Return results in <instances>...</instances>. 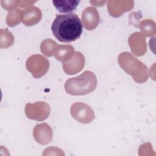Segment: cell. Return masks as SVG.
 Returning a JSON list of instances; mask_svg holds the SVG:
<instances>
[{"label": "cell", "mask_w": 156, "mask_h": 156, "mask_svg": "<svg viewBox=\"0 0 156 156\" xmlns=\"http://www.w3.org/2000/svg\"><path fill=\"white\" fill-rule=\"evenodd\" d=\"M51 30L58 41L69 43L80 38L83 31V24L76 13L57 15L52 23Z\"/></svg>", "instance_id": "cell-1"}, {"label": "cell", "mask_w": 156, "mask_h": 156, "mask_svg": "<svg viewBox=\"0 0 156 156\" xmlns=\"http://www.w3.org/2000/svg\"><path fill=\"white\" fill-rule=\"evenodd\" d=\"M22 21L26 26H32L38 21L41 18V12L37 7L32 6L24 9L22 13Z\"/></svg>", "instance_id": "cell-5"}, {"label": "cell", "mask_w": 156, "mask_h": 156, "mask_svg": "<svg viewBox=\"0 0 156 156\" xmlns=\"http://www.w3.org/2000/svg\"><path fill=\"white\" fill-rule=\"evenodd\" d=\"M82 18L85 27L87 30L94 29L99 22L98 11L93 7H88L86 8L82 12Z\"/></svg>", "instance_id": "cell-4"}, {"label": "cell", "mask_w": 156, "mask_h": 156, "mask_svg": "<svg viewBox=\"0 0 156 156\" xmlns=\"http://www.w3.org/2000/svg\"><path fill=\"white\" fill-rule=\"evenodd\" d=\"M97 85L93 73L85 71L79 76L68 79L65 84L66 91L71 95H84L93 91Z\"/></svg>", "instance_id": "cell-2"}, {"label": "cell", "mask_w": 156, "mask_h": 156, "mask_svg": "<svg viewBox=\"0 0 156 156\" xmlns=\"http://www.w3.org/2000/svg\"><path fill=\"white\" fill-rule=\"evenodd\" d=\"M72 116L82 123H89L94 118V113L91 107L82 102H76L71 105Z\"/></svg>", "instance_id": "cell-3"}, {"label": "cell", "mask_w": 156, "mask_h": 156, "mask_svg": "<svg viewBox=\"0 0 156 156\" xmlns=\"http://www.w3.org/2000/svg\"><path fill=\"white\" fill-rule=\"evenodd\" d=\"M80 1L78 0H56L52 1L55 9L60 13H70L75 10L79 5Z\"/></svg>", "instance_id": "cell-6"}]
</instances>
